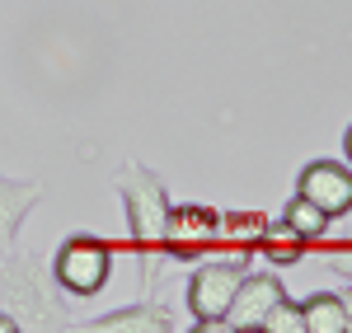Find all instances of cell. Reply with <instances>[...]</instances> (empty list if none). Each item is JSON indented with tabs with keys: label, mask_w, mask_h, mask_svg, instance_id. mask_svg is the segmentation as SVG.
Masks as SVG:
<instances>
[{
	"label": "cell",
	"mask_w": 352,
	"mask_h": 333,
	"mask_svg": "<svg viewBox=\"0 0 352 333\" xmlns=\"http://www.w3.org/2000/svg\"><path fill=\"white\" fill-rule=\"evenodd\" d=\"M47 263L38 253H0V310L14 319V329L24 333H47L56 329V301L47 291Z\"/></svg>",
	"instance_id": "obj_2"
},
{
	"label": "cell",
	"mask_w": 352,
	"mask_h": 333,
	"mask_svg": "<svg viewBox=\"0 0 352 333\" xmlns=\"http://www.w3.org/2000/svg\"><path fill=\"white\" fill-rule=\"evenodd\" d=\"M263 211H230L217 207V249L212 253H230V258H258V240H263Z\"/></svg>",
	"instance_id": "obj_10"
},
{
	"label": "cell",
	"mask_w": 352,
	"mask_h": 333,
	"mask_svg": "<svg viewBox=\"0 0 352 333\" xmlns=\"http://www.w3.org/2000/svg\"><path fill=\"white\" fill-rule=\"evenodd\" d=\"M118 193H122V211H127V249L141 263V282L146 291L155 286V263L164 249V230H169V207L174 197L164 188V179L155 169H146L141 160H127L118 169Z\"/></svg>",
	"instance_id": "obj_1"
},
{
	"label": "cell",
	"mask_w": 352,
	"mask_h": 333,
	"mask_svg": "<svg viewBox=\"0 0 352 333\" xmlns=\"http://www.w3.org/2000/svg\"><path fill=\"white\" fill-rule=\"evenodd\" d=\"M310 253H320L329 268H333V277L352 282V230H343V235H320L315 244H310Z\"/></svg>",
	"instance_id": "obj_14"
},
{
	"label": "cell",
	"mask_w": 352,
	"mask_h": 333,
	"mask_svg": "<svg viewBox=\"0 0 352 333\" xmlns=\"http://www.w3.org/2000/svg\"><path fill=\"white\" fill-rule=\"evenodd\" d=\"M343 155H348V165H352V122H348V132H343Z\"/></svg>",
	"instance_id": "obj_17"
},
{
	"label": "cell",
	"mask_w": 352,
	"mask_h": 333,
	"mask_svg": "<svg viewBox=\"0 0 352 333\" xmlns=\"http://www.w3.org/2000/svg\"><path fill=\"white\" fill-rule=\"evenodd\" d=\"M249 268H254V258H230V253H212V258L192 263V277H188L192 329H221L226 310L235 301V286Z\"/></svg>",
	"instance_id": "obj_4"
},
{
	"label": "cell",
	"mask_w": 352,
	"mask_h": 333,
	"mask_svg": "<svg viewBox=\"0 0 352 333\" xmlns=\"http://www.w3.org/2000/svg\"><path fill=\"white\" fill-rule=\"evenodd\" d=\"M338 296H343V310H348V333H352V282L338 291Z\"/></svg>",
	"instance_id": "obj_16"
},
{
	"label": "cell",
	"mask_w": 352,
	"mask_h": 333,
	"mask_svg": "<svg viewBox=\"0 0 352 333\" xmlns=\"http://www.w3.org/2000/svg\"><path fill=\"white\" fill-rule=\"evenodd\" d=\"M43 183L38 179H5L0 174V253H10L19 244V230H24L28 211L43 202Z\"/></svg>",
	"instance_id": "obj_8"
},
{
	"label": "cell",
	"mask_w": 352,
	"mask_h": 333,
	"mask_svg": "<svg viewBox=\"0 0 352 333\" xmlns=\"http://www.w3.org/2000/svg\"><path fill=\"white\" fill-rule=\"evenodd\" d=\"M217 249V207L212 202H179L169 207V230H164V263L192 268L197 258H212Z\"/></svg>",
	"instance_id": "obj_5"
},
{
	"label": "cell",
	"mask_w": 352,
	"mask_h": 333,
	"mask_svg": "<svg viewBox=\"0 0 352 333\" xmlns=\"http://www.w3.org/2000/svg\"><path fill=\"white\" fill-rule=\"evenodd\" d=\"M305 253H310V244H305V240H300V235H296V230H292L287 221H282V216L263 225V240H258V258H268L272 268H292V263H300Z\"/></svg>",
	"instance_id": "obj_11"
},
{
	"label": "cell",
	"mask_w": 352,
	"mask_h": 333,
	"mask_svg": "<svg viewBox=\"0 0 352 333\" xmlns=\"http://www.w3.org/2000/svg\"><path fill=\"white\" fill-rule=\"evenodd\" d=\"M287 296V286L277 273H244L240 286H235V301L226 310V319H221V329H263V319H268V310L277 306Z\"/></svg>",
	"instance_id": "obj_7"
},
{
	"label": "cell",
	"mask_w": 352,
	"mask_h": 333,
	"mask_svg": "<svg viewBox=\"0 0 352 333\" xmlns=\"http://www.w3.org/2000/svg\"><path fill=\"white\" fill-rule=\"evenodd\" d=\"M80 329L89 333H174V314L164 301H136V306H122V310H109L99 319H85Z\"/></svg>",
	"instance_id": "obj_9"
},
{
	"label": "cell",
	"mask_w": 352,
	"mask_h": 333,
	"mask_svg": "<svg viewBox=\"0 0 352 333\" xmlns=\"http://www.w3.org/2000/svg\"><path fill=\"white\" fill-rule=\"evenodd\" d=\"M118 240L89 235V230H71L52 253V282L71 296H99L113 277V258H118Z\"/></svg>",
	"instance_id": "obj_3"
},
{
	"label": "cell",
	"mask_w": 352,
	"mask_h": 333,
	"mask_svg": "<svg viewBox=\"0 0 352 333\" xmlns=\"http://www.w3.org/2000/svg\"><path fill=\"white\" fill-rule=\"evenodd\" d=\"M263 329H268V333H305V314H300V301L282 296V301H277V306L268 310Z\"/></svg>",
	"instance_id": "obj_15"
},
{
	"label": "cell",
	"mask_w": 352,
	"mask_h": 333,
	"mask_svg": "<svg viewBox=\"0 0 352 333\" xmlns=\"http://www.w3.org/2000/svg\"><path fill=\"white\" fill-rule=\"evenodd\" d=\"M300 314H305V333H348V310L338 291H310L300 301Z\"/></svg>",
	"instance_id": "obj_12"
},
{
	"label": "cell",
	"mask_w": 352,
	"mask_h": 333,
	"mask_svg": "<svg viewBox=\"0 0 352 333\" xmlns=\"http://www.w3.org/2000/svg\"><path fill=\"white\" fill-rule=\"evenodd\" d=\"M282 221L292 225V230H296L305 244H315V240H320V235L329 230V216H324V211H320V207H315V202H310L305 193L287 197V207H282Z\"/></svg>",
	"instance_id": "obj_13"
},
{
	"label": "cell",
	"mask_w": 352,
	"mask_h": 333,
	"mask_svg": "<svg viewBox=\"0 0 352 333\" xmlns=\"http://www.w3.org/2000/svg\"><path fill=\"white\" fill-rule=\"evenodd\" d=\"M296 193H305L329 221L352 211V165L343 160H310L296 174Z\"/></svg>",
	"instance_id": "obj_6"
},
{
	"label": "cell",
	"mask_w": 352,
	"mask_h": 333,
	"mask_svg": "<svg viewBox=\"0 0 352 333\" xmlns=\"http://www.w3.org/2000/svg\"><path fill=\"white\" fill-rule=\"evenodd\" d=\"M0 333H14V319H10L5 310H0Z\"/></svg>",
	"instance_id": "obj_18"
}]
</instances>
